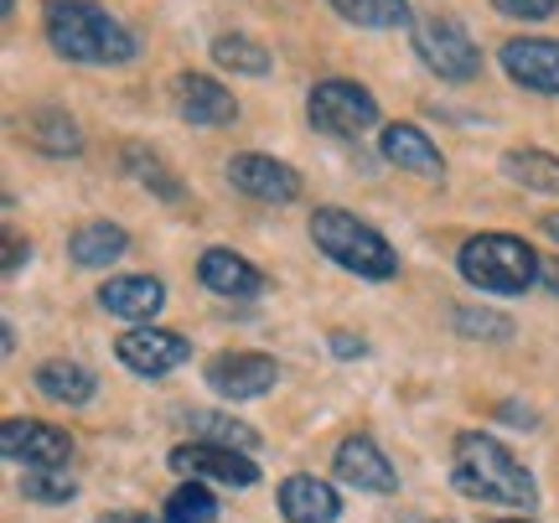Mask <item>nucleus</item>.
Here are the masks:
<instances>
[{"label":"nucleus","instance_id":"obj_10","mask_svg":"<svg viewBox=\"0 0 559 523\" xmlns=\"http://www.w3.org/2000/svg\"><path fill=\"white\" fill-rule=\"evenodd\" d=\"M498 62L508 83H519L523 94L559 99V37H508Z\"/></svg>","mask_w":559,"mask_h":523},{"label":"nucleus","instance_id":"obj_19","mask_svg":"<svg viewBox=\"0 0 559 523\" xmlns=\"http://www.w3.org/2000/svg\"><path fill=\"white\" fill-rule=\"evenodd\" d=\"M275 503L285 513V523H332L342 513V498L332 483H321L311 472H296L275 487Z\"/></svg>","mask_w":559,"mask_h":523},{"label":"nucleus","instance_id":"obj_36","mask_svg":"<svg viewBox=\"0 0 559 523\" xmlns=\"http://www.w3.org/2000/svg\"><path fill=\"white\" fill-rule=\"evenodd\" d=\"M544 234L559 243V213H544Z\"/></svg>","mask_w":559,"mask_h":523},{"label":"nucleus","instance_id":"obj_1","mask_svg":"<svg viewBox=\"0 0 559 523\" xmlns=\"http://www.w3.org/2000/svg\"><path fill=\"white\" fill-rule=\"evenodd\" d=\"M41 37L58 58L83 62V68H120V62H135L140 52L135 32L99 0H47Z\"/></svg>","mask_w":559,"mask_h":523},{"label":"nucleus","instance_id":"obj_34","mask_svg":"<svg viewBox=\"0 0 559 523\" xmlns=\"http://www.w3.org/2000/svg\"><path fill=\"white\" fill-rule=\"evenodd\" d=\"M539 285L559 296V254H539Z\"/></svg>","mask_w":559,"mask_h":523},{"label":"nucleus","instance_id":"obj_21","mask_svg":"<svg viewBox=\"0 0 559 523\" xmlns=\"http://www.w3.org/2000/svg\"><path fill=\"white\" fill-rule=\"evenodd\" d=\"M120 162H124V171H130V181H140V187H145L156 202H171V207H177V202H187V181L166 166V156H160V151L130 141L120 151Z\"/></svg>","mask_w":559,"mask_h":523},{"label":"nucleus","instance_id":"obj_17","mask_svg":"<svg viewBox=\"0 0 559 523\" xmlns=\"http://www.w3.org/2000/svg\"><path fill=\"white\" fill-rule=\"evenodd\" d=\"M16 135L37 156H52V162H68V156H79L83 151V130L79 120L68 115V109H58V104H37V109H26L16 120Z\"/></svg>","mask_w":559,"mask_h":523},{"label":"nucleus","instance_id":"obj_9","mask_svg":"<svg viewBox=\"0 0 559 523\" xmlns=\"http://www.w3.org/2000/svg\"><path fill=\"white\" fill-rule=\"evenodd\" d=\"M207 389L228 404H243V400H260L280 383V362L270 353H218V358H207Z\"/></svg>","mask_w":559,"mask_h":523},{"label":"nucleus","instance_id":"obj_3","mask_svg":"<svg viewBox=\"0 0 559 523\" xmlns=\"http://www.w3.org/2000/svg\"><path fill=\"white\" fill-rule=\"evenodd\" d=\"M306 228H311V243L347 275H358V281H394L400 275V249L383 239L373 223H362L358 213L317 207Z\"/></svg>","mask_w":559,"mask_h":523},{"label":"nucleus","instance_id":"obj_27","mask_svg":"<svg viewBox=\"0 0 559 523\" xmlns=\"http://www.w3.org/2000/svg\"><path fill=\"white\" fill-rule=\"evenodd\" d=\"M166 523H218V498L207 492V483H187L166 498Z\"/></svg>","mask_w":559,"mask_h":523},{"label":"nucleus","instance_id":"obj_8","mask_svg":"<svg viewBox=\"0 0 559 523\" xmlns=\"http://www.w3.org/2000/svg\"><path fill=\"white\" fill-rule=\"evenodd\" d=\"M228 187L234 192H243V198L254 202H275V207H285V202H300V171L290 162H280V156H264V151H239V156H228Z\"/></svg>","mask_w":559,"mask_h":523},{"label":"nucleus","instance_id":"obj_12","mask_svg":"<svg viewBox=\"0 0 559 523\" xmlns=\"http://www.w3.org/2000/svg\"><path fill=\"white\" fill-rule=\"evenodd\" d=\"M171 104H177L181 120L198 124V130H223V124L239 120L234 88L218 83L213 73H177V79H171Z\"/></svg>","mask_w":559,"mask_h":523},{"label":"nucleus","instance_id":"obj_20","mask_svg":"<svg viewBox=\"0 0 559 523\" xmlns=\"http://www.w3.org/2000/svg\"><path fill=\"white\" fill-rule=\"evenodd\" d=\"M124 254H130V234L109 218L79 223V228L68 234V260L83 264V270H109V264L124 260Z\"/></svg>","mask_w":559,"mask_h":523},{"label":"nucleus","instance_id":"obj_31","mask_svg":"<svg viewBox=\"0 0 559 523\" xmlns=\"http://www.w3.org/2000/svg\"><path fill=\"white\" fill-rule=\"evenodd\" d=\"M21 264H32V239L5 234V281H11V275H21Z\"/></svg>","mask_w":559,"mask_h":523},{"label":"nucleus","instance_id":"obj_14","mask_svg":"<svg viewBox=\"0 0 559 523\" xmlns=\"http://www.w3.org/2000/svg\"><path fill=\"white\" fill-rule=\"evenodd\" d=\"M332 472H337V483L358 487V492H379V498L400 492V472H394V462H389V456H383V445L373 441V436H362V430L337 445Z\"/></svg>","mask_w":559,"mask_h":523},{"label":"nucleus","instance_id":"obj_15","mask_svg":"<svg viewBox=\"0 0 559 523\" xmlns=\"http://www.w3.org/2000/svg\"><path fill=\"white\" fill-rule=\"evenodd\" d=\"M379 156L389 166H400L409 177H425V181H440L445 177V156H440V145L409 120H394L379 130Z\"/></svg>","mask_w":559,"mask_h":523},{"label":"nucleus","instance_id":"obj_2","mask_svg":"<svg viewBox=\"0 0 559 523\" xmlns=\"http://www.w3.org/2000/svg\"><path fill=\"white\" fill-rule=\"evenodd\" d=\"M451 483L461 498H477V503H498V508H534L539 503V483L534 472L487 430H461L451 445Z\"/></svg>","mask_w":559,"mask_h":523},{"label":"nucleus","instance_id":"obj_7","mask_svg":"<svg viewBox=\"0 0 559 523\" xmlns=\"http://www.w3.org/2000/svg\"><path fill=\"white\" fill-rule=\"evenodd\" d=\"M0 456L26 466V472H68V462H73V436H68L62 425L11 415V420L0 425Z\"/></svg>","mask_w":559,"mask_h":523},{"label":"nucleus","instance_id":"obj_22","mask_svg":"<svg viewBox=\"0 0 559 523\" xmlns=\"http://www.w3.org/2000/svg\"><path fill=\"white\" fill-rule=\"evenodd\" d=\"M502 177L523 187V192H544V198H559V156L544 151V145H513L502 151Z\"/></svg>","mask_w":559,"mask_h":523},{"label":"nucleus","instance_id":"obj_39","mask_svg":"<svg viewBox=\"0 0 559 523\" xmlns=\"http://www.w3.org/2000/svg\"><path fill=\"white\" fill-rule=\"evenodd\" d=\"M487 523H528V519H487Z\"/></svg>","mask_w":559,"mask_h":523},{"label":"nucleus","instance_id":"obj_18","mask_svg":"<svg viewBox=\"0 0 559 523\" xmlns=\"http://www.w3.org/2000/svg\"><path fill=\"white\" fill-rule=\"evenodd\" d=\"M99 306L109 317H120V322L151 326L156 311L166 306V285H160L156 275H109V281L99 285Z\"/></svg>","mask_w":559,"mask_h":523},{"label":"nucleus","instance_id":"obj_11","mask_svg":"<svg viewBox=\"0 0 559 523\" xmlns=\"http://www.w3.org/2000/svg\"><path fill=\"white\" fill-rule=\"evenodd\" d=\"M171 472L192 477V483H228V487H254L260 483V466L243 451H228V445H207V441H181L171 445Z\"/></svg>","mask_w":559,"mask_h":523},{"label":"nucleus","instance_id":"obj_16","mask_svg":"<svg viewBox=\"0 0 559 523\" xmlns=\"http://www.w3.org/2000/svg\"><path fill=\"white\" fill-rule=\"evenodd\" d=\"M198 281H202V290H213L223 301H254V296H264V270L249 264L243 254H234V249H223V243L202 249Z\"/></svg>","mask_w":559,"mask_h":523},{"label":"nucleus","instance_id":"obj_33","mask_svg":"<svg viewBox=\"0 0 559 523\" xmlns=\"http://www.w3.org/2000/svg\"><path fill=\"white\" fill-rule=\"evenodd\" d=\"M94 523H166V519H151V513H135V508H109Z\"/></svg>","mask_w":559,"mask_h":523},{"label":"nucleus","instance_id":"obj_29","mask_svg":"<svg viewBox=\"0 0 559 523\" xmlns=\"http://www.w3.org/2000/svg\"><path fill=\"white\" fill-rule=\"evenodd\" d=\"M21 498L26 503H41V508H58V503H73L79 498V483L68 472H26L21 477Z\"/></svg>","mask_w":559,"mask_h":523},{"label":"nucleus","instance_id":"obj_24","mask_svg":"<svg viewBox=\"0 0 559 523\" xmlns=\"http://www.w3.org/2000/svg\"><path fill=\"white\" fill-rule=\"evenodd\" d=\"M332 16L358 26V32H404L415 26V5L409 0H326Z\"/></svg>","mask_w":559,"mask_h":523},{"label":"nucleus","instance_id":"obj_5","mask_svg":"<svg viewBox=\"0 0 559 523\" xmlns=\"http://www.w3.org/2000/svg\"><path fill=\"white\" fill-rule=\"evenodd\" d=\"M306 120H311V130H321V135L362 141L368 130H383V109L358 79H321V83H311V94H306Z\"/></svg>","mask_w":559,"mask_h":523},{"label":"nucleus","instance_id":"obj_26","mask_svg":"<svg viewBox=\"0 0 559 523\" xmlns=\"http://www.w3.org/2000/svg\"><path fill=\"white\" fill-rule=\"evenodd\" d=\"M192 441H207V445H228V451H260V430L243 425L239 415H223V409H192Z\"/></svg>","mask_w":559,"mask_h":523},{"label":"nucleus","instance_id":"obj_25","mask_svg":"<svg viewBox=\"0 0 559 523\" xmlns=\"http://www.w3.org/2000/svg\"><path fill=\"white\" fill-rule=\"evenodd\" d=\"M213 62H218L223 73H234V79H270V68H275V58H270V47L254 37H243V32H223V37H213Z\"/></svg>","mask_w":559,"mask_h":523},{"label":"nucleus","instance_id":"obj_35","mask_svg":"<svg viewBox=\"0 0 559 523\" xmlns=\"http://www.w3.org/2000/svg\"><path fill=\"white\" fill-rule=\"evenodd\" d=\"M502 420H508V425H534V415H528V409H519V404H502Z\"/></svg>","mask_w":559,"mask_h":523},{"label":"nucleus","instance_id":"obj_6","mask_svg":"<svg viewBox=\"0 0 559 523\" xmlns=\"http://www.w3.org/2000/svg\"><path fill=\"white\" fill-rule=\"evenodd\" d=\"M415 58L436 73L440 83H472L481 79V47L456 16H425L409 26Z\"/></svg>","mask_w":559,"mask_h":523},{"label":"nucleus","instance_id":"obj_4","mask_svg":"<svg viewBox=\"0 0 559 523\" xmlns=\"http://www.w3.org/2000/svg\"><path fill=\"white\" fill-rule=\"evenodd\" d=\"M461 281L487 296H523L539 285V249L519 234H472L456 254Z\"/></svg>","mask_w":559,"mask_h":523},{"label":"nucleus","instance_id":"obj_28","mask_svg":"<svg viewBox=\"0 0 559 523\" xmlns=\"http://www.w3.org/2000/svg\"><path fill=\"white\" fill-rule=\"evenodd\" d=\"M451 326H456L461 337H477V343H508V337H513V317L487 311V306H456V311H451Z\"/></svg>","mask_w":559,"mask_h":523},{"label":"nucleus","instance_id":"obj_37","mask_svg":"<svg viewBox=\"0 0 559 523\" xmlns=\"http://www.w3.org/2000/svg\"><path fill=\"white\" fill-rule=\"evenodd\" d=\"M394 523H445V519H419V513H404V519H394Z\"/></svg>","mask_w":559,"mask_h":523},{"label":"nucleus","instance_id":"obj_30","mask_svg":"<svg viewBox=\"0 0 559 523\" xmlns=\"http://www.w3.org/2000/svg\"><path fill=\"white\" fill-rule=\"evenodd\" d=\"M492 11L508 21H549L559 11V0H492Z\"/></svg>","mask_w":559,"mask_h":523},{"label":"nucleus","instance_id":"obj_32","mask_svg":"<svg viewBox=\"0 0 559 523\" xmlns=\"http://www.w3.org/2000/svg\"><path fill=\"white\" fill-rule=\"evenodd\" d=\"M326 343H332V353H337V358H362V353H368V347H362V337H353V332H332Z\"/></svg>","mask_w":559,"mask_h":523},{"label":"nucleus","instance_id":"obj_23","mask_svg":"<svg viewBox=\"0 0 559 523\" xmlns=\"http://www.w3.org/2000/svg\"><path fill=\"white\" fill-rule=\"evenodd\" d=\"M32 383H37V394H47L52 404H68V409L88 404V400H94V389H99V379H94L83 362H73V358H47V362H37Z\"/></svg>","mask_w":559,"mask_h":523},{"label":"nucleus","instance_id":"obj_38","mask_svg":"<svg viewBox=\"0 0 559 523\" xmlns=\"http://www.w3.org/2000/svg\"><path fill=\"white\" fill-rule=\"evenodd\" d=\"M0 16H5V21L16 16V0H0Z\"/></svg>","mask_w":559,"mask_h":523},{"label":"nucleus","instance_id":"obj_13","mask_svg":"<svg viewBox=\"0 0 559 523\" xmlns=\"http://www.w3.org/2000/svg\"><path fill=\"white\" fill-rule=\"evenodd\" d=\"M115 358L130 368V373H140V379H160V373H171V368H181V362L192 358V343L181 337V332H171V326H135V332H124L120 343H115Z\"/></svg>","mask_w":559,"mask_h":523}]
</instances>
